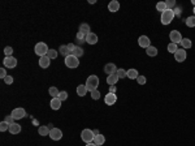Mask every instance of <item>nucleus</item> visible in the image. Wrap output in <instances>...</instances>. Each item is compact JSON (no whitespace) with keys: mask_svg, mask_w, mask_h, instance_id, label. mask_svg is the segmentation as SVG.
<instances>
[{"mask_svg":"<svg viewBox=\"0 0 195 146\" xmlns=\"http://www.w3.org/2000/svg\"><path fill=\"white\" fill-rule=\"evenodd\" d=\"M146 52H147L148 56H156L157 55V48L154 47V46H150L148 48H146Z\"/></svg>","mask_w":195,"mask_h":146,"instance_id":"bb28decb","label":"nucleus"},{"mask_svg":"<svg viewBox=\"0 0 195 146\" xmlns=\"http://www.w3.org/2000/svg\"><path fill=\"white\" fill-rule=\"evenodd\" d=\"M4 82L7 84V85H12V84H13V77H12V76H7V77L4 78Z\"/></svg>","mask_w":195,"mask_h":146,"instance_id":"79ce46f5","label":"nucleus"},{"mask_svg":"<svg viewBox=\"0 0 195 146\" xmlns=\"http://www.w3.org/2000/svg\"><path fill=\"white\" fill-rule=\"evenodd\" d=\"M91 98H93L94 100H98L100 98V93L98 91V90H94V91H91Z\"/></svg>","mask_w":195,"mask_h":146,"instance_id":"58836bf2","label":"nucleus"},{"mask_svg":"<svg viewBox=\"0 0 195 146\" xmlns=\"http://www.w3.org/2000/svg\"><path fill=\"white\" fill-rule=\"evenodd\" d=\"M116 102H117V95L115 93H108L104 97V103L107 106H112V105H115Z\"/></svg>","mask_w":195,"mask_h":146,"instance_id":"9d476101","label":"nucleus"},{"mask_svg":"<svg viewBox=\"0 0 195 146\" xmlns=\"http://www.w3.org/2000/svg\"><path fill=\"white\" fill-rule=\"evenodd\" d=\"M186 25L189 27H195V16H190V17L186 18Z\"/></svg>","mask_w":195,"mask_h":146,"instance_id":"c85d7f7f","label":"nucleus"},{"mask_svg":"<svg viewBox=\"0 0 195 146\" xmlns=\"http://www.w3.org/2000/svg\"><path fill=\"white\" fill-rule=\"evenodd\" d=\"M86 43H88V44L98 43V35L94 34V33H88V34L86 35Z\"/></svg>","mask_w":195,"mask_h":146,"instance_id":"dca6fc26","label":"nucleus"},{"mask_svg":"<svg viewBox=\"0 0 195 146\" xmlns=\"http://www.w3.org/2000/svg\"><path fill=\"white\" fill-rule=\"evenodd\" d=\"M48 94L51 95L52 98H57V97H58V94H60V91L57 90V88L52 86V88H49V89H48Z\"/></svg>","mask_w":195,"mask_h":146,"instance_id":"cd10ccee","label":"nucleus"},{"mask_svg":"<svg viewBox=\"0 0 195 146\" xmlns=\"http://www.w3.org/2000/svg\"><path fill=\"white\" fill-rule=\"evenodd\" d=\"M57 55H58V52L56 51V50H54V48H51V50L48 51V54H47V56H48L49 59H56Z\"/></svg>","mask_w":195,"mask_h":146,"instance_id":"72a5a7b5","label":"nucleus"},{"mask_svg":"<svg viewBox=\"0 0 195 146\" xmlns=\"http://www.w3.org/2000/svg\"><path fill=\"white\" fill-rule=\"evenodd\" d=\"M117 81H118V77H117L116 73H115V74H109L107 77V84H109V86L111 85H115Z\"/></svg>","mask_w":195,"mask_h":146,"instance_id":"393cba45","label":"nucleus"},{"mask_svg":"<svg viewBox=\"0 0 195 146\" xmlns=\"http://www.w3.org/2000/svg\"><path fill=\"white\" fill-rule=\"evenodd\" d=\"M86 146H96L94 142H90V144H86Z\"/></svg>","mask_w":195,"mask_h":146,"instance_id":"de8ad7c7","label":"nucleus"},{"mask_svg":"<svg viewBox=\"0 0 195 146\" xmlns=\"http://www.w3.org/2000/svg\"><path fill=\"white\" fill-rule=\"evenodd\" d=\"M94 134H95V136H96V134H100V132L98 131V129H95V131H94Z\"/></svg>","mask_w":195,"mask_h":146,"instance_id":"09e8293b","label":"nucleus"},{"mask_svg":"<svg viewBox=\"0 0 195 146\" xmlns=\"http://www.w3.org/2000/svg\"><path fill=\"white\" fill-rule=\"evenodd\" d=\"M194 16H195V7H194Z\"/></svg>","mask_w":195,"mask_h":146,"instance_id":"8fccbe9b","label":"nucleus"},{"mask_svg":"<svg viewBox=\"0 0 195 146\" xmlns=\"http://www.w3.org/2000/svg\"><path fill=\"white\" fill-rule=\"evenodd\" d=\"M13 116V119L15 120H20V119H22V117H25L26 116V111H25L24 108H15L12 111V114H10Z\"/></svg>","mask_w":195,"mask_h":146,"instance_id":"6e6552de","label":"nucleus"},{"mask_svg":"<svg viewBox=\"0 0 195 146\" xmlns=\"http://www.w3.org/2000/svg\"><path fill=\"white\" fill-rule=\"evenodd\" d=\"M66 46H68V48L70 50V52H73L74 48H76V44H74V43H69V44H66Z\"/></svg>","mask_w":195,"mask_h":146,"instance_id":"a18cd8bd","label":"nucleus"},{"mask_svg":"<svg viewBox=\"0 0 195 146\" xmlns=\"http://www.w3.org/2000/svg\"><path fill=\"white\" fill-rule=\"evenodd\" d=\"M146 77H144V76H138V78H136V82L139 84V85H144V84H146Z\"/></svg>","mask_w":195,"mask_h":146,"instance_id":"4c0bfd02","label":"nucleus"},{"mask_svg":"<svg viewBox=\"0 0 195 146\" xmlns=\"http://www.w3.org/2000/svg\"><path fill=\"white\" fill-rule=\"evenodd\" d=\"M9 133L10 134H18L20 132H21V125L17 124V123H13V124H10L9 125Z\"/></svg>","mask_w":195,"mask_h":146,"instance_id":"f3484780","label":"nucleus"},{"mask_svg":"<svg viewBox=\"0 0 195 146\" xmlns=\"http://www.w3.org/2000/svg\"><path fill=\"white\" fill-rule=\"evenodd\" d=\"M4 121H7L8 124H13V123H15V119H13V116L12 115H8V116H5V119H4Z\"/></svg>","mask_w":195,"mask_h":146,"instance_id":"a19ab883","label":"nucleus"},{"mask_svg":"<svg viewBox=\"0 0 195 146\" xmlns=\"http://www.w3.org/2000/svg\"><path fill=\"white\" fill-rule=\"evenodd\" d=\"M116 74H117V77H118V78H125V77H127V71L120 68V69H117Z\"/></svg>","mask_w":195,"mask_h":146,"instance_id":"7c9ffc66","label":"nucleus"},{"mask_svg":"<svg viewBox=\"0 0 195 146\" xmlns=\"http://www.w3.org/2000/svg\"><path fill=\"white\" fill-rule=\"evenodd\" d=\"M49 137H51L54 141H60L63 138V132L58 128H52L51 132H49Z\"/></svg>","mask_w":195,"mask_h":146,"instance_id":"1a4fd4ad","label":"nucleus"},{"mask_svg":"<svg viewBox=\"0 0 195 146\" xmlns=\"http://www.w3.org/2000/svg\"><path fill=\"white\" fill-rule=\"evenodd\" d=\"M49 63H51V59L48 58V56H42V58H39V67L40 68H48L49 67Z\"/></svg>","mask_w":195,"mask_h":146,"instance_id":"ddd939ff","label":"nucleus"},{"mask_svg":"<svg viewBox=\"0 0 195 146\" xmlns=\"http://www.w3.org/2000/svg\"><path fill=\"white\" fill-rule=\"evenodd\" d=\"M65 65L68 67V68H77L78 65H79V60H78V58H76V56L73 55H69L65 58Z\"/></svg>","mask_w":195,"mask_h":146,"instance_id":"39448f33","label":"nucleus"},{"mask_svg":"<svg viewBox=\"0 0 195 146\" xmlns=\"http://www.w3.org/2000/svg\"><path fill=\"white\" fill-rule=\"evenodd\" d=\"M4 54H5V56H12V54H13V48L12 47H5L4 48Z\"/></svg>","mask_w":195,"mask_h":146,"instance_id":"ea45409f","label":"nucleus"},{"mask_svg":"<svg viewBox=\"0 0 195 146\" xmlns=\"http://www.w3.org/2000/svg\"><path fill=\"white\" fill-rule=\"evenodd\" d=\"M156 9L159 11V12L163 13L164 11L166 9V5H165V1H159L157 4H156Z\"/></svg>","mask_w":195,"mask_h":146,"instance_id":"2f4dec72","label":"nucleus"},{"mask_svg":"<svg viewBox=\"0 0 195 146\" xmlns=\"http://www.w3.org/2000/svg\"><path fill=\"white\" fill-rule=\"evenodd\" d=\"M58 52H60V55L61 56H64V58H66V56H69V55H72V52H70V50L68 48V46H60V48H58Z\"/></svg>","mask_w":195,"mask_h":146,"instance_id":"412c9836","label":"nucleus"},{"mask_svg":"<svg viewBox=\"0 0 195 146\" xmlns=\"http://www.w3.org/2000/svg\"><path fill=\"white\" fill-rule=\"evenodd\" d=\"M3 63H4V67H7V68H16V65H17V59L13 58V56H5Z\"/></svg>","mask_w":195,"mask_h":146,"instance_id":"0eeeda50","label":"nucleus"},{"mask_svg":"<svg viewBox=\"0 0 195 146\" xmlns=\"http://www.w3.org/2000/svg\"><path fill=\"white\" fill-rule=\"evenodd\" d=\"M7 129H9V124H8L7 121H1V123H0V131L5 132Z\"/></svg>","mask_w":195,"mask_h":146,"instance_id":"c9c22d12","label":"nucleus"},{"mask_svg":"<svg viewBox=\"0 0 195 146\" xmlns=\"http://www.w3.org/2000/svg\"><path fill=\"white\" fill-rule=\"evenodd\" d=\"M98 86H99V77H98V76L93 74V76H90V77L86 80V88H87V90L90 93L96 90Z\"/></svg>","mask_w":195,"mask_h":146,"instance_id":"f257e3e1","label":"nucleus"},{"mask_svg":"<svg viewBox=\"0 0 195 146\" xmlns=\"http://www.w3.org/2000/svg\"><path fill=\"white\" fill-rule=\"evenodd\" d=\"M165 5H166V9L173 11V7L176 5V1H174V0H168V1H165Z\"/></svg>","mask_w":195,"mask_h":146,"instance_id":"f704fd0d","label":"nucleus"},{"mask_svg":"<svg viewBox=\"0 0 195 146\" xmlns=\"http://www.w3.org/2000/svg\"><path fill=\"white\" fill-rule=\"evenodd\" d=\"M49 132H51V128L48 125H40L38 128V133L39 136H49Z\"/></svg>","mask_w":195,"mask_h":146,"instance_id":"2eb2a0df","label":"nucleus"},{"mask_svg":"<svg viewBox=\"0 0 195 146\" xmlns=\"http://www.w3.org/2000/svg\"><path fill=\"white\" fill-rule=\"evenodd\" d=\"M138 44L142 48H148V47L151 46V42H150V38L147 35H142V36H139V39H138Z\"/></svg>","mask_w":195,"mask_h":146,"instance_id":"f8f14e48","label":"nucleus"},{"mask_svg":"<svg viewBox=\"0 0 195 146\" xmlns=\"http://www.w3.org/2000/svg\"><path fill=\"white\" fill-rule=\"evenodd\" d=\"M49 105H51V108L52 110H60L61 107V100H60V98H52L51 99V102H49Z\"/></svg>","mask_w":195,"mask_h":146,"instance_id":"a211bd4d","label":"nucleus"},{"mask_svg":"<svg viewBox=\"0 0 195 146\" xmlns=\"http://www.w3.org/2000/svg\"><path fill=\"white\" fill-rule=\"evenodd\" d=\"M181 46H182L183 50H187V48H191L193 43H191V41H190L189 38H183L182 42H181Z\"/></svg>","mask_w":195,"mask_h":146,"instance_id":"5701e85b","label":"nucleus"},{"mask_svg":"<svg viewBox=\"0 0 195 146\" xmlns=\"http://www.w3.org/2000/svg\"><path fill=\"white\" fill-rule=\"evenodd\" d=\"M0 77H1L3 80H4V78L7 77V72H5V69H4V68L0 69Z\"/></svg>","mask_w":195,"mask_h":146,"instance_id":"c03bdc74","label":"nucleus"},{"mask_svg":"<svg viewBox=\"0 0 195 146\" xmlns=\"http://www.w3.org/2000/svg\"><path fill=\"white\" fill-rule=\"evenodd\" d=\"M138 71H136V69H129V71H127V77L130 78V80H136V78H138Z\"/></svg>","mask_w":195,"mask_h":146,"instance_id":"a878e982","label":"nucleus"},{"mask_svg":"<svg viewBox=\"0 0 195 146\" xmlns=\"http://www.w3.org/2000/svg\"><path fill=\"white\" fill-rule=\"evenodd\" d=\"M104 72L107 73L108 76L115 74V73L117 72V68H116V65L113 63H108V64H105V67H104Z\"/></svg>","mask_w":195,"mask_h":146,"instance_id":"4468645a","label":"nucleus"},{"mask_svg":"<svg viewBox=\"0 0 195 146\" xmlns=\"http://www.w3.org/2000/svg\"><path fill=\"white\" fill-rule=\"evenodd\" d=\"M186 51L183 48H178L177 51L174 52V59L178 61V63H182V61L186 60Z\"/></svg>","mask_w":195,"mask_h":146,"instance_id":"9b49d317","label":"nucleus"},{"mask_svg":"<svg viewBox=\"0 0 195 146\" xmlns=\"http://www.w3.org/2000/svg\"><path fill=\"white\" fill-rule=\"evenodd\" d=\"M108 9H109V12H117V11L120 9V3L117 1V0H112V1L108 4Z\"/></svg>","mask_w":195,"mask_h":146,"instance_id":"6ab92c4d","label":"nucleus"},{"mask_svg":"<svg viewBox=\"0 0 195 146\" xmlns=\"http://www.w3.org/2000/svg\"><path fill=\"white\" fill-rule=\"evenodd\" d=\"M79 32L87 35L88 33H91V30H90V25H88V24H81V25H79Z\"/></svg>","mask_w":195,"mask_h":146,"instance_id":"b1692460","label":"nucleus"},{"mask_svg":"<svg viewBox=\"0 0 195 146\" xmlns=\"http://www.w3.org/2000/svg\"><path fill=\"white\" fill-rule=\"evenodd\" d=\"M116 90H117L116 85H111L109 86V93H116Z\"/></svg>","mask_w":195,"mask_h":146,"instance_id":"49530a36","label":"nucleus"},{"mask_svg":"<svg viewBox=\"0 0 195 146\" xmlns=\"http://www.w3.org/2000/svg\"><path fill=\"white\" fill-rule=\"evenodd\" d=\"M174 18V11L172 9H165L161 13V24L163 25H169Z\"/></svg>","mask_w":195,"mask_h":146,"instance_id":"f03ea898","label":"nucleus"},{"mask_svg":"<svg viewBox=\"0 0 195 146\" xmlns=\"http://www.w3.org/2000/svg\"><path fill=\"white\" fill-rule=\"evenodd\" d=\"M76 38H77V39H79V41H86V34H83V33L78 32V33H77V35H76Z\"/></svg>","mask_w":195,"mask_h":146,"instance_id":"37998d69","label":"nucleus"},{"mask_svg":"<svg viewBox=\"0 0 195 146\" xmlns=\"http://www.w3.org/2000/svg\"><path fill=\"white\" fill-rule=\"evenodd\" d=\"M72 55L76 56V58H79V56L83 55V48H82V47H77L76 46V48H74V51L72 52Z\"/></svg>","mask_w":195,"mask_h":146,"instance_id":"c756f323","label":"nucleus"},{"mask_svg":"<svg viewBox=\"0 0 195 146\" xmlns=\"http://www.w3.org/2000/svg\"><path fill=\"white\" fill-rule=\"evenodd\" d=\"M93 142H94L95 145H98V146H102V145L105 142V137L103 136L102 133H100V134H96V136L94 137V141H93Z\"/></svg>","mask_w":195,"mask_h":146,"instance_id":"aec40b11","label":"nucleus"},{"mask_svg":"<svg viewBox=\"0 0 195 146\" xmlns=\"http://www.w3.org/2000/svg\"><path fill=\"white\" fill-rule=\"evenodd\" d=\"M169 38H171L172 43H176V44L181 43V42H182V39H183L182 35H181V33L177 32V30H172L171 34H169Z\"/></svg>","mask_w":195,"mask_h":146,"instance_id":"423d86ee","label":"nucleus"},{"mask_svg":"<svg viewBox=\"0 0 195 146\" xmlns=\"http://www.w3.org/2000/svg\"><path fill=\"white\" fill-rule=\"evenodd\" d=\"M87 88H86V85H79L77 88V94L79 95V97H85L86 94H87Z\"/></svg>","mask_w":195,"mask_h":146,"instance_id":"4be33fe9","label":"nucleus"},{"mask_svg":"<svg viewBox=\"0 0 195 146\" xmlns=\"http://www.w3.org/2000/svg\"><path fill=\"white\" fill-rule=\"evenodd\" d=\"M177 50H178V47H177V44H176V43H172V42H171V43L168 44V51L171 52V54H174Z\"/></svg>","mask_w":195,"mask_h":146,"instance_id":"473e14b6","label":"nucleus"},{"mask_svg":"<svg viewBox=\"0 0 195 146\" xmlns=\"http://www.w3.org/2000/svg\"><path fill=\"white\" fill-rule=\"evenodd\" d=\"M57 98H60L61 102H63V100H66V99H68V93H66V91H60V94H58Z\"/></svg>","mask_w":195,"mask_h":146,"instance_id":"e433bc0d","label":"nucleus"},{"mask_svg":"<svg viewBox=\"0 0 195 146\" xmlns=\"http://www.w3.org/2000/svg\"><path fill=\"white\" fill-rule=\"evenodd\" d=\"M94 137H95V134H94V131H91V129H83L82 133H81V138H82V141L86 142V144L93 142Z\"/></svg>","mask_w":195,"mask_h":146,"instance_id":"20e7f679","label":"nucleus"},{"mask_svg":"<svg viewBox=\"0 0 195 146\" xmlns=\"http://www.w3.org/2000/svg\"><path fill=\"white\" fill-rule=\"evenodd\" d=\"M48 46H47L46 43H43V42H39V43L35 44V48H34V52L37 54L39 58H42V56H46L48 54Z\"/></svg>","mask_w":195,"mask_h":146,"instance_id":"7ed1b4c3","label":"nucleus"}]
</instances>
